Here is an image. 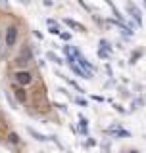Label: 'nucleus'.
Returning <instances> with one entry per match:
<instances>
[{"label":"nucleus","mask_w":146,"mask_h":153,"mask_svg":"<svg viewBox=\"0 0 146 153\" xmlns=\"http://www.w3.org/2000/svg\"><path fill=\"white\" fill-rule=\"evenodd\" d=\"M14 80H15V84L18 86H29V84L33 82V73L31 71H25V69H21V71H18V73L14 75Z\"/></svg>","instance_id":"nucleus-1"},{"label":"nucleus","mask_w":146,"mask_h":153,"mask_svg":"<svg viewBox=\"0 0 146 153\" xmlns=\"http://www.w3.org/2000/svg\"><path fill=\"white\" fill-rule=\"evenodd\" d=\"M18 35H19V31H18L15 25H10V27L6 29V35H4L6 48H14L15 46V42H18Z\"/></svg>","instance_id":"nucleus-2"},{"label":"nucleus","mask_w":146,"mask_h":153,"mask_svg":"<svg viewBox=\"0 0 146 153\" xmlns=\"http://www.w3.org/2000/svg\"><path fill=\"white\" fill-rule=\"evenodd\" d=\"M127 12H129V15H133V17H135L137 25L140 27V25H142V14H140V10H138L137 6H133L131 2H127Z\"/></svg>","instance_id":"nucleus-3"},{"label":"nucleus","mask_w":146,"mask_h":153,"mask_svg":"<svg viewBox=\"0 0 146 153\" xmlns=\"http://www.w3.org/2000/svg\"><path fill=\"white\" fill-rule=\"evenodd\" d=\"M67 65H69V69H71L75 75H77L79 79H91V77H88V75H87V73H85V71H83L81 67L77 65V61H67Z\"/></svg>","instance_id":"nucleus-4"},{"label":"nucleus","mask_w":146,"mask_h":153,"mask_svg":"<svg viewBox=\"0 0 146 153\" xmlns=\"http://www.w3.org/2000/svg\"><path fill=\"white\" fill-rule=\"evenodd\" d=\"M64 23L67 25L69 29H75V31H79V33H87V29L83 27V25L79 23V21H75V19H69V17H65V19H64Z\"/></svg>","instance_id":"nucleus-5"},{"label":"nucleus","mask_w":146,"mask_h":153,"mask_svg":"<svg viewBox=\"0 0 146 153\" xmlns=\"http://www.w3.org/2000/svg\"><path fill=\"white\" fill-rule=\"evenodd\" d=\"M15 98H18V102L19 103H25L27 102V94H25V88L23 86H15Z\"/></svg>","instance_id":"nucleus-6"},{"label":"nucleus","mask_w":146,"mask_h":153,"mask_svg":"<svg viewBox=\"0 0 146 153\" xmlns=\"http://www.w3.org/2000/svg\"><path fill=\"white\" fill-rule=\"evenodd\" d=\"M46 23H48V33H50V35H60V27H58V23H56L54 19H48V21H46Z\"/></svg>","instance_id":"nucleus-7"},{"label":"nucleus","mask_w":146,"mask_h":153,"mask_svg":"<svg viewBox=\"0 0 146 153\" xmlns=\"http://www.w3.org/2000/svg\"><path fill=\"white\" fill-rule=\"evenodd\" d=\"M79 123H81V132H83V134H87V132H88V121L83 115H79Z\"/></svg>","instance_id":"nucleus-8"},{"label":"nucleus","mask_w":146,"mask_h":153,"mask_svg":"<svg viewBox=\"0 0 146 153\" xmlns=\"http://www.w3.org/2000/svg\"><path fill=\"white\" fill-rule=\"evenodd\" d=\"M46 57H48L50 61H54L56 65H62V63H64V61H62V57H60V56H56L54 52H48V54H46Z\"/></svg>","instance_id":"nucleus-9"},{"label":"nucleus","mask_w":146,"mask_h":153,"mask_svg":"<svg viewBox=\"0 0 146 153\" xmlns=\"http://www.w3.org/2000/svg\"><path fill=\"white\" fill-rule=\"evenodd\" d=\"M29 134H31L35 140H39V142H46V140H48L44 134H39V132H36V130H33V128H29Z\"/></svg>","instance_id":"nucleus-10"},{"label":"nucleus","mask_w":146,"mask_h":153,"mask_svg":"<svg viewBox=\"0 0 146 153\" xmlns=\"http://www.w3.org/2000/svg\"><path fill=\"white\" fill-rule=\"evenodd\" d=\"M27 63H29V56H19V57H15V65H19V67H25Z\"/></svg>","instance_id":"nucleus-11"},{"label":"nucleus","mask_w":146,"mask_h":153,"mask_svg":"<svg viewBox=\"0 0 146 153\" xmlns=\"http://www.w3.org/2000/svg\"><path fill=\"white\" fill-rule=\"evenodd\" d=\"M65 80H67V82H69V86H73V88L77 90V92H79V94H85V90H83V88H81V86H79V84H77V82H75V80H71V79H65Z\"/></svg>","instance_id":"nucleus-12"},{"label":"nucleus","mask_w":146,"mask_h":153,"mask_svg":"<svg viewBox=\"0 0 146 153\" xmlns=\"http://www.w3.org/2000/svg\"><path fill=\"white\" fill-rule=\"evenodd\" d=\"M100 48H102V50H106L108 54L112 52V44H110L108 40H100Z\"/></svg>","instance_id":"nucleus-13"},{"label":"nucleus","mask_w":146,"mask_h":153,"mask_svg":"<svg viewBox=\"0 0 146 153\" xmlns=\"http://www.w3.org/2000/svg\"><path fill=\"white\" fill-rule=\"evenodd\" d=\"M115 136H121V138H129V136H131V132H127V130H115Z\"/></svg>","instance_id":"nucleus-14"},{"label":"nucleus","mask_w":146,"mask_h":153,"mask_svg":"<svg viewBox=\"0 0 146 153\" xmlns=\"http://www.w3.org/2000/svg\"><path fill=\"white\" fill-rule=\"evenodd\" d=\"M98 57H102V60H108L110 54H108L106 50H102V48H98Z\"/></svg>","instance_id":"nucleus-15"},{"label":"nucleus","mask_w":146,"mask_h":153,"mask_svg":"<svg viewBox=\"0 0 146 153\" xmlns=\"http://www.w3.org/2000/svg\"><path fill=\"white\" fill-rule=\"evenodd\" d=\"M140 56H142V50H137V52H135V54L131 56V63H135V61H137Z\"/></svg>","instance_id":"nucleus-16"},{"label":"nucleus","mask_w":146,"mask_h":153,"mask_svg":"<svg viewBox=\"0 0 146 153\" xmlns=\"http://www.w3.org/2000/svg\"><path fill=\"white\" fill-rule=\"evenodd\" d=\"M8 138H10V142H12V144H18V142H19V138H18V134H14V132H12V134H10V136H8Z\"/></svg>","instance_id":"nucleus-17"},{"label":"nucleus","mask_w":146,"mask_h":153,"mask_svg":"<svg viewBox=\"0 0 146 153\" xmlns=\"http://www.w3.org/2000/svg\"><path fill=\"white\" fill-rule=\"evenodd\" d=\"M60 37H62V40H71V35H69V33H60Z\"/></svg>","instance_id":"nucleus-18"},{"label":"nucleus","mask_w":146,"mask_h":153,"mask_svg":"<svg viewBox=\"0 0 146 153\" xmlns=\"http://www.w3.org/2000/svg\"><path fill=\"white\" fill-rule=\"evenodd\" d=\"M73 102H75V103H79V105H83V107L87 105V102H85L83 98H73Z\"/></svg>","instance_id":"nucleus-19"},{"label":"nucleus","mask_w":146,"mask_h":153,"mask_svg":"<svg viewBox=\"0 0 146 153\" xmlns=\"http://www.w3.org/2000/svg\"><path fill=\"white\" fill-rule=\"evenodd\" d=\"M0 2H2V4H8V0H0Z\"/></svg>","instance_id":"nucleus-20"},{"label":"nucleus","mask_w":146,"mask_h":153,"mask_svg":"<svg viewBox=\"0 0 146 153\" xmlns=\"http://www.w3.org/2000/svg\"><path fill=\"white\" fill-rule=\"evenodd\" d=\"M144 6H146V0H144Z\"/></svg>","instance_id":"nucleus-21"},{"label":"nucleus","mask_w":146,"mask_h":153,"mask_svg":"<svg viewBox=\"0 0 146 153\" xmlns=\"http://www.w3.org/2000/svg\"><path fill=\"white\" fill-rule=\"evenodd\" d=\"M25 2H29V0H25Z\"/></svg>","instance_id":"nucleus-22"}]
</instances>
